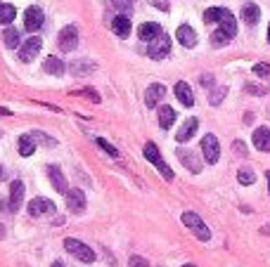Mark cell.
Returning a JSON list of instances; mask_svg holds the SVG:
<instances>
[{"instance_id": "cell-1", "label": "cell", "mask_w": 270, "mask_h": 267, "mask_svg": "<svg viewBox=\"0 0 270 267\" xmlns=\"http://www.w3.org/2000/svg\"><path fill=\"white\" fill-rule=\"evenodd\" d=\"M64 249L72 253L76 260H81V263H95V251L90 249V246H86L83 241L78 239H64Z\"/></svg>"}, {"instance_id": "cell-2", "label": "cell", "mask_w": 270, "mask_h": 267, "mask_svg": "<svg viewBox=\"0 0 270 267\" xmlns=\"http://www.w3.org/2000/svg\"><path fill=\"white\" fill-rule=\"evenodd\" d=\"M180 220L185 223V227H188V230L194 232V237H197L199 241H208V239H211V232H208V227L204 225V220H202L197 213L188 211V213H182V218H180Z\"/></svg>"}, {"instance_id": "cell-3", "label": "cell", "mask_w": 270, "mask_h": 267, "mask_svg": "<svg viewBox=\"0 0 270 267\" xmlns=\"http://www.w3.org/2000/svg\"><path fill=\"white\" fill-rule=\"evenodd\" d=\"M144 156H147V161H150V163H154V166H156V170L162 173L164 178H166V180H173V170L166 166V161H164L162 154H159V147H156L154 142H147V144H144Z\"/></svg>"}, {"instance_id": "cell-4", "label": "cell", "mask_w": 270, "mask_h": 267, "mask_svg": "<svg viewBox=\"0 0 270 267\" xmlns=\"http://www.w3.org/2000/svg\"><path fill=\"white\" fill-rule=\"evenodd\" d=\"M168 52H171V38L166 36V33H159L154 40L147 43V54L152 59H164Z\"/></svg>"}, {"instance_id": "cell-5", "label": "cell", "mask_w": 270, "mask_h": 267, "mask_svg": "<svg viewBox=\"0 0 270 267\" xmlns=\"http://www.w3.org/2000/svg\"><path fill=\"white\" fill-rule=\"evenodd\" d=\"M202 152H204V161L206 163H218L220 159V144H218L216 135H204V140H202Z\"/></svg>"}, {"instance_id": "cell-6", "label": "cell", "mask_w": 270, "mask_h": 267, "mask_svg": "<svg viewBox=\"0 0 270 267\" xmlns=\"http://www.w3.org/2000/svg\"><path fill=\"white\" fill-rule=\"evenodd\" d=\"M40 47H43V40L38 36H31L26 40V43L22 45V50H19V59L24 64H28V62H34L38 57V52H40Z\"/></svg>"}, {"instance_id": "cell-7", "label": "cell", "mask_w": 270, "mask_h": 267, "mask_svg": "<svg viewBox=\"0 0 270 267\" xmlns=\"http://www.w3.org/2000/svg\"><path fill=\"white\" fill-rule=\"evenodd\" d=\"M78 45V31L76 26H64L60 31V50L62 52H74Z\"/></svg>"}, {"instance_id": "cell-8", "label": "cell", "mask_w": 270, "mask_h": 267, "mask_svg": "<svg viewBox=\"0 0 270 267\" xmlns=\"http://www.w3.org/2000/svg\"><path fill=\"white\" fill-rule=\"evenodd\" d=\"M43 9L40 7H28L26 12H24V26H26V31H31V33H36L38 28L43 26Z\"/></svg>"}, {"instance_id": "cell-9", "label": "cell", "mask_w": 270, "mask_h": 267, "mask_svg": "<svg viewBox=\"0 0 270 267\" xmlns=\"http://www.w3.org/2000/svg\"><path fill=\"white\" fill-rule=\"evenodd\" d=\"M66 208H69V213H74V215H78L86 211V194H83L81 189L66 192Z\"/></svg>"}, {"instance_id": "cell-10", "label": "cell", "mask_w": 270, "mask_h": 267, "mask_svg": "<svg viewBox=\"0 0 270 267\" xmlns=\"http://www.w3.org/2000/svg\"><path fill=\"white\" fill-rule=\"evenodd\" d=\"M28 213L34 215V218H38V215H52L54 213V204L50 201V199L38 196V199H34V201L28 204Z\"/></svg>"}, {"instance_id": "cell-11", "label": "cell", "mask_w": 270, "mask_h": 267, "mask_svg": "<svg viewBox=\"0 0 270 267\" xmlns=\"http://www.w3.org/2000/svg\"><path fill=\"white\" fill-rule=\"evenodd\" d=\"M24 204V182L22 180H14L12 187H10V211L17 213L19 208Z\"/></svg>"}, {"instance_id": "cell-12", "label": "cell", "mask_w": 270, "mask_h": 267, "mask_svg": "<svg viewBox=\"0 0 270 267\" xmlns=\"http://www.w3.org/2000/svg\"><path fill=\"white\" fill-rule=\"evenodd\" d=\"M48 178H50L52 187L57 189L60 194H66V192H69V182H66V178L62 175L60 166H48Z\"/></svg>"}, {"instance_id": "cell-13", "label": "cell", "mask_w": 270, "mask_h": 267, "mask_svg": "<svg viewBox=\"0 0 270 267\" xmlns=\"http://www.w3.org/2000/svg\"><path fill=\"white\" fill-rule=\"evenodd\" d=\"M164 97H166V88H164L162 83H152V85L147 88V95H144V104L150 109H154Z\"/></svg>"}, {"instance_id": "cell-14", "label": "cell", "mask_w": 270, "mask_h": 267, "mask_svg": "<svg viewBox=\"0 0 270 267\" xmlns=\"http://www.w3.org/2000/svg\"><path fill=\"white\" fill-rule=\"evenodd\" d=\"M176 38H178V43L182 45V47H194V45H197V33H194V28L188 26V24L178 26Z\"/></svg>"}, {"instance_id": "cell-15", "label": "cell", "mask_w": 270, "mask_h": 267, "mask_svg": "<svg viewBox=\"0 0 270 267\" xmlns=\"http://www.w3.org/2000/svg\"><path fill=\"white\" fill-rule=\"evenodd\" d=\"M159 33H164V31H162V26H159V24H154V21L140 24V28H138V38H140L142 43H150V40H154V38L159 36Z\"/></svg>"}, {"instance_id": "cell-16", "label": "cell", "mask_w": 270, "mask_h": 267, "mask_svg": "<svg viewBox=\"0 0 270 267\" xmlns=\"http://www.w3.org/2000/svg\"><path fill=\"white\" fill-rule=\"evenodd\" d=\"M112 31L118 38H128V33H130V19H128V14H116V17L112 19Z\"/></svg>"}, {"instance_id": "cell-17", "label": "cell", "mask_w": 270, "mask_h": 267, "mask_svg": "<svg viewBox=\"0 0 270 267\" xmlns=\"http://www.w3.org/2000/svg\"><path fill=\"white\" fill-rule=\"evenodd\" d=\"M176 97H178V102L180 104H185V107H192V104H194L192 88H190L185 80H178V83H176Z\"/></svg>"}, {"instance_id": "cell-18", "label": "cell", "mask_w": 270, "mask_h": 267, "mask_svg": "<svg viewBox=\"0 0 270 267\" xmlns=\"http://www.w3.org/2000/svg\"><path fill=\"white\" fill-rule=\"evenodd\" d=\"M254 147L258 152H270V130L268 128H256L254 130Z\"/></svg>"}, {"instance_id": "cell-19", "label": "cell", "mask_w": 270, "mask_h": 267, "mask_svg": "<svg viewBox=\"0 0 270 267\" xmlns=\"http://www.w3.org/2000/svg\"><path fill=\"white\" fill-rule=\"evenodd\" d=\"M197 125H199L197 118H188V121L182 123V128L176 133V140H178V142H188V140H192V135L197 133Z\"/></svg>"}, {"instance_id": "cell-20", "label": "cell", "mask_w": 270, "mask_h": 267, "mask_svg": "<svg viewBox=\"0 0 270 267\" xmlns=\"http://www.w3.org/2000/svg\"><path fill=\"white\" fill-rule=\"evenodd\" d=\"M218 24H220V28H223L228 36L234 38V33H237V19L232 17V12H230V9L223 7V14H220V21H218Z\"/></svg>"}, {"instance_id": "cell-21", "label": "cell", "mask_w": 270, "mask_h": 267, "mask_svg": "<svg viewBox=\"0 0 270 267\" xmlns=\"http://www.w3.org/2000/svg\"><path fill=\"white\" fill-rule=\"evenodd\" d=\"M242 19L249 24V26H256V24H258V19H261V9H258V5L246 2V5L242 7Z\"/></svg>"}, {"instance_id": "cell-22", "label": "cell", "mask_w": 270, "mask_h": 267, "mask_svg": "<svg viewBox=\"0 0 270 267\" xmlns=\"http://www.w3.org/2000/svg\"><path fill=\"white\" fill-rule=\"evenodd\" d=\"M64 69H66V66H64V62L60 57H48L43 62V71L50 73V76H62Z\"/></svg>"}, {"instance_id": "cell-23", "label": "cell", "mask_w": 270, "mask_h": 267, "mask_svg": "<svg viewBox=\"0 0 270 267\" xmlns=\"http://www.w3.org/2000/svg\"><path fill=\"white\" fill-rule=\"evenodd\" d=\"M178 159L182 161L192 173H199V170H202V161H199L192 152H188V149H178Z\"/></svg>"}, {"instance_id": "cell-24", "label": "cell", "mask_w": 270, "mask_h": 267, "mask_svg": "<svg viewBox=\"0 0 270 267\" xmlns=\"http://www.w3.org/2000/svg\"><path fill=\"white\" fill-rule=\"evenodd\" d=\"M36 152V140H34V135L26 133L19 137V154L22 156H31V154Z\"/></svg>"}, {"instance_id": "cell-25", "label": "cell", "mask_w": 270, "mask_h": 267, "mask_svg": "<svg viewBox=\"0 0 270 267\" xmlns=\"http://www.w3.org/2000/svg\"><path fill=\"white\" fill-rule=\"evenodd\" d=\"M176 123V109H171L168 104L159 107V125L162 128H171Z\"/></svg>"}, {"instance_id": "cell-26", "label": "cell", "mask_w": 270, "mask_h": 267, "mask_svg": "<svg viewBox=\"0 0 270 267\" xmlns=\"http://www.w3.org/2000/svg\"><path fill=\"white\" fill-rule=\"evenodd\" d=\"M14 17H17V9H14V5L2 2V5H0V24H12Z\"/></svg>"}, {"instance_id": "cell-27", "label": "cell", "mask_w": 270, "mask_h": 267, "mask_svg": "<svg viewBox=\"0 0 270 267\" xmlns=\"http://www.w3.org/2000/svg\"><path fill=\"white\" fill-rule=\"evenodd\" d=\"M2 40H5V45H8L10 50L19 47V31L17 28H12V26H8L5 31H2Z\"/></svg>"}, {"instance_id": "cell-28", "label": "cell", "mask_w": 270, "mask_h": 267, "mask_svg": "<svg viewBox=\"0 0 270 267\" xmlns=\"http://www.w3.org/2000/svg\"><path fill=\"white\" fill-rule=\"evenodd\" d=\"M69 69H72L74 76H83V73L92 71V69H95V64H90V62H72V64H69Z\"/></svg>"}, {"instance_id": "cell-29", "label": "cell", "mask_w": 270, "mask_h": 267, "mask_svg": "<svg viewBox=\"0 0 270 267\" xmlns=\"http://www.w3.org/2000/svg\"><path fill=\"white\" fill-rule=\"evenodd\" d=\"M230 40H232V38L228 36V33H225L223 28H218V31H214V36H211V45H214V47H220V45H228V43H230Z\"/></svg>"}, {"instance_id": "cell-30", "label": "cell", "mask_w": 270, "mask_h": 267, "mask_svg": "<svg viewBox=\"0 0 270 267\" xmlns=\"http://www.w3.org/2000/svg\"><path fill=\"white\" fill-rule=\"evenodd\" d=\"M225 95H228V88H214L211 90V95H208V102H211L214 107H218V104L223 102Z\"/></svg>"}, {"instance_id": "cell-31", "label": "cell", "mask_w": 270, "mask_h": 267, "mask_svg": "<svg viewBox=\"0 0 270 267\" xmlns=\"http://www.w3.org/2000/svg\"><path fill=\"white\" fill-rule=\"evenodd\" d=\"M220 14H223V7H208L206 12H204V21H206V24L220 21Z\"/></svg>"}, {"instance_id": "cell-32", "label": "cell", "mask_w": 270, "mask_h": 267, "mask_svg": "<svg viewBox=\"0 0 270 267\" xmlns=\"http://www.w3.org/2000/svg\"><path fill=\"white\" fill-rule=\"evenodd\" d=\"M237 180H240V185H254V180H256V175H254V170L242 168L240 173H237Z\"/></svg>"}, {"instance_id": "cell-33", "label": "cell", "mask_w": 270, "mask_h": 267, "mask_svg": "<svg viewBox=\"0 0 270 267\" xmlns=\"http://www.w3.org/2000/svg\"><path fill=\"white\" fill-rule=\"evenodd\" d=\"M31 135H34V140H36V142L45 144V147H54V144H57V142H54V140H52V137H48V135L38 133V130H34V133H31Z\"/></svg>"}, {"instance_id": "cell-34", "label": "cell", "mask_w": 270, "mask_h": 267, "mask_svg": "<svg viewBox=\"0 0 270 267\" xmlns=\"http://www.w3.org/2000/svg\"><path fill=\"white\" fill-rule=\"evenodd\" d=\"M95 142L100 144V147H102V149H104V152L109 154V156H114V159H116L118 156V152H116V147H112V144L107 142V140H102V137H98V140H95Z\"/></svg>"}, {"instance_id": "cell-35", "label": "cell", "mask_w": 270, "mask_h": 267, "mask_svg": "<svg viewBox=\"0 0 270 267\" xmlns=\"http://www.w3.org/2000/svg\"><path fill=\"white\" fill-rule=\"evenodd\" d=\"M112 5H114V7H118L121 12H124V14H128V12L133 9V2H130V0H112Z\"/></svg>"}, {"instance_id": "cell-36", "label": "cell", "mask_w": 270, "mask_h": 267, "mask_svg": "<svg viewBox=\"0 0 270 267\" xmlns=\"http://www.w3.org/2000/svg\"><path fill=\"white\" fill-rule=\"evenodd\" d=\"M128 267H150V263L144 258H140V256H130V260H128Z\"/></svg>"}, {"instance_id": "cell-37", "label": "cell", "mask_w": 270, "mask_h": 267, "mask_svg": "<svg viewBox=\"0 0 270 267\" xmlns=\"http://www.w3.org/2000/svg\"><path fill=\"white\" fill-rule=\"evenodd\" d=\"M254 73L266 78V76H270V66H268V64H256V66H254Z\"/></svg>"}, {"instance_id": "cell-38", "label": "cell", "mask_w": 270, "mask_h": 267, "mask_svg": "<svg viewBox=\"0 0 270 267\" xmlns=\"http://www.w3.org/2000/svg\"><path fill=\"white\" fill-rule=\"evenodd\" d=\"M76 95H83V97H90L92 102H100V95L95 92V90H90V88H86V90H81V92H76Z\"/></svg>"}, {"instance_id": "cell-39", "label": "cell", "mask_w": 270, "mask_h": 267, "mask_svg": "<svg viewBox=\"0 0 270 267\" xmlns=\"http://www.w3.org/2000/svg\"><path fill=\"white\" fill-rule=\"evenodd\" d=\"M246 92H252V95H266V88H258V85H246Z\"/></svg>"}, {"instance_id": "cell-40", "label": "cell", "mask_w": 270, "mask_h": 267, "mask_svg": "<svg viewBox=\"0 0 270 267\" xmlns=\"http://www.w3.org/2000/svg\"><path fill=\"white\" fill-rule=\"evenodd\" d=\"M199 83H202V85H211V83H214V78H211V76H208V73H204V76H202V78H199Z\"/></svg>"}, {"instance_id": "cell-41", "label": "cell", "mask_w": 270, "mask_h": 267, "mask_svg": "<svg viewBox=\"0 0 270 267\" xmlns=\"http://www.w3.org/2000/svg\"><path fill=\"white\" fill-rule=\"evenodd\" d=\"M234 152L244 156V154H246V147H244V142H234Z\"/></svg>"}, {"instance_id": "cell-42", "label": "cell", "mask_w": 270, "mask_h": 267, "mask_svg": "<svg viewBox=\"0 0 270 267\" xmlns=\"http://www.w3.org/2000/svg\"><path fill=\"white\" fill-rule=\"evenodd\" d=\"M52 267H66V265H64L62 260H54V263H52Z\"/></svg>"}, {"instance_id": "cell-43", "label": "cell", "mask_w": 270, "mask_h": 267, "mask_svg": "<svg viewBox=\"0 0 270 267\" xmlns=\"http://www.w3.org/2000/svg\"><path fill=\"white\" fill-rule=\"evenodd\" d=\"M2 180H5V168L0 166V182H2Z\"/></svg>"}, {"instance_id": "cell-44", "label": "cell", "mask_w": 270, "mask_h": 267, "mask_svg": "<svg viewBox=\"0 0 270 267\" xmlns=\"http://www.w3.org/2000/svg\"><path fill=\"white\" fill-rule=\"evenodd\" d=\"M261 232H263V234H270V225H266V227H263Z\"/></svg>"}, {"instance_id": "cell-45", "label": "cell", "mask_w": 270, "mask_h": 267, "mask_svg": "<svg viewBox=\"0 0 270 267\" xmlns=\"http://www.w3.org/2000/svg\"><path fill=\"white\" fill-rule=\"evenodd\" d=\"M0 114H2V116H10V111H8V109H2V107H0Z\"/></svg>"}, {"instance_id": "cell-46", "label": "cell", "mask_w": 270, "mask_h": 267, "mask_svg": "<svg viewBox=\"0 0 270 267\" xmlns=\"http://www.w3.org/2000/svg\"><path fill=\"white\" fill-rule=\"evenodd\" d=\"M2 237H5V227L0 225V239H2Z\"/></svg>"}, {"instance_id": "cell-47", "label": "cell", "mask_w": 270, "mask_h": 267, "mask_svg": "<svg viewBox=\"0 0 270 267\" xmlns=\"http://www.w3.org/2000/svg\"><path fill=\"white\" fill-rule=\"evenodd\" d=\"M266 178H268V189H270V170H268V173H266Z\"/></svg>"}, {"instance_id": "cell-48", "label": "cell", "mask_w": 270, "mask_h": 267, "mask_svg": "<svg viewBox=\"0 0 270 267\" xmlns=\"http://www.w3.org/2000/svg\"><path fill=\"white\" fill-rule=\"evenodd\" d=\"M268 40H270V26H268Z\"/></svg>"}, {"instance_id": "cell-49", "label": "cell", "mask_w": 270, "mask_h": 267, "mask_svg": "<svg viewBox=\"0 0 270 267\" xmlns=\"http://www.w3.org/2000/svg\"><path fill=\"white\" fill-rule=\"evenodd\" d=\"M182 267H194V265H182Z\"/></svg>"}]
</instances>
